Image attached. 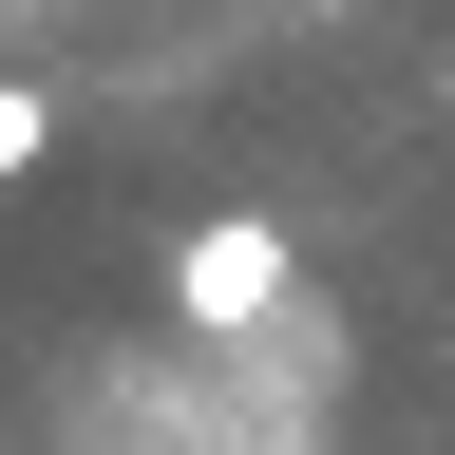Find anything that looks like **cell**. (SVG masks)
Instances as JSON below:
<instances>
[{
  "label": "cell",
  "instance_id": "2",
  "mask_svg": "<svg viewBox=\"0 0 455 455\" xmlns=\"http://www.w3.org/2000/svg\"><path fill=\"white\" fill-rule=\"evenodd\" d=\"M38 152H57V95H38V76H0V190H20Z\"/></svg>",
  "mask_w": 455,
  "mask_h": 455
},
{
  "label": "cell",
  "instance_id": "1",
  "mask_svg": "<svg viewBox=\"0 0 455 455\" xmlns=\"http://www.w3.org/2000/svg\"><path fill=\"white\" fill-rule=\"evenodd\" d=\"M284 304H304V247H284L266 209H209L190 247H171V323L190 341H266Z\"/></svg>",
  "mask_w": 455,
  "mask_h": 455
}]
</instances>
